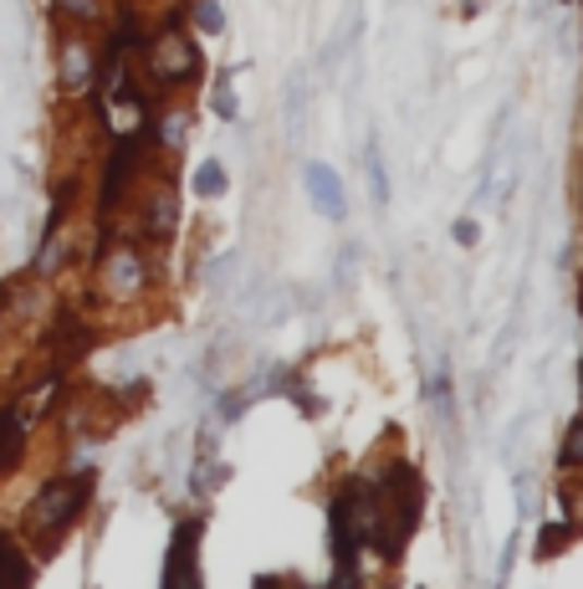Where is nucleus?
<instances>
[{"mask_svg":"<svg viewBox=\"0 0 583 589\" xmlns=\"http://www.w3.org/2000/svg\"><path fill=\"white\" fill-rule=\"evenodd\" d=\"M93 482H98V471L87 467V461H77L68 471H51L47 482L32 492V503L21 513V533H26L32 554L47 558L72 539V528L83 522L87 503H93Z\"/></svg>","mask_w":583,"mask_h":589,"instance_id":"1","label":"nucleus"},{"mask_svg":"<svg viewBox=\"0 0 583 589\" xmlns=\"http://www.w3.org/2000/svg\"><path fill=\"white\" fill-rule=\"evenodd\" d=\"M154 283H159V256L138 236H118L113 247L98 256V287L108 303H118V308L144 303L154 292Z\"/></svg>","mask_w":583,"mask_h":589,"instance_id":"2","label":"nucleus"},{"mask_svg":"<svg viewBox=\"0 0 583 589\" xmlns=\"http://www.w3.org/2000/svg\"><path fill=\"white\" fill-rule=\"evenodd\" d=\"M144 72H149V83L159 93H184V87H195L205 77V51H201V36L180 26V21H169L159 32L149 36V47H144Z\"/></svg>","mask_w":583,"mask_h":589,"instance_id":"3","label":"nucleus"},{"mask_svg":"<svg viewBox=\"0 0 583 589\" xmlns=\"http://www.w3.org/2000/svg\"><path fill=\"white\" fill-rule=\"evenodd\" d=\"M184 231V205H180V185L169 175L138 180L134 185V236L154 252L174 247V236Z\"/></svg>","mask_w":583,"mask_h":589,"instance_id":"4","label":"nucleus"},{"mask_svg":"<svg viewBox=\"0 0 583 589\" xmlns=\"http://www.w3.org/2000/svg\"><path fill=\"white\" fill-rule=\"evenodd\" d=\"M98 41H93V32H62L57 36V93L62 98H83V93H93L98 87Z\"/></svg>","mask_w":583,"mask_h":589,"instance_id":"5","label":"nucleus"},{"mask_svg":"<svg viewBox=\"0 0 583 589\" xmlns=\"http://www.w3.org/2000/svg\"><path fill=\"white\" fill-rule=\"evenodd\" d=\"M302 190H307V205L323 220H333V226L349 220V180L338 175V165H328V159H302Z\"/></svg>","mask_w":583,"mask_h":589,"instance_id":"6","label":"nucleus"},{"mask_svg":"<svg viewBox=\"0 0 583 589\" xmlns=\"http://www.w3.org/2000/svg\"><path fill=\"white\" fill-rule=\"evenodd\" d=\"M144 159H149V139H123L108 154L102 169V211H113L123 195H134V185L144 180Z\"/></svg>","mask_w":583,"mask_h":589,"instance_id":"7","label":"nucleus"},{"mask_svg":"<svg viewBox=\"0 0 583 589\" xmlns=\"http://www.w3.org/2000/svg\"><path fill=\"white\" fill-rule=\"evenodd\" d=\"M72 256H77V231H72V220H51L47 236H41V252L32 262V277L51 283V277H62L72 267Z\"/></svg>","mask_w":583,"mask_h":589,"instance_id":"8","label":"nucleus"},{"mask_svg":"<svg viewBox=\"0 0 583 589\" xmlns=\"http://www.w3.org/2000/svg\"><path fill=\"white\" fill-rule=\"evenodd\" d=\"M190 134H195V113H190L184 103H165V108H159V118H154V129H149L154 149L169 154V159H174V154H184Z\"/></svg>","mask_w":583,"mask_h":589,"instance_id":"9","label":"nucleus"},{"mask_svg":"<svg viewBox=\"0 0 583 589\" xmlns=\"http://www.w3.org/2000/svg\"><path fill=\"white\" fill-rule=\"evenodd\" d=\"M51 16L72 32H102L108 26V0H51Z\"/></svg>","mask_w":583,"mask_h":589,"instance_id":"10","label":"nucleus"},{"mask_svg":"<svg viewBox=\"0 0 583 589\" xmlns=\"http://www.w3.org/2000/svg\"><path fill=\"white\" fill-rule=\"evenodd\" d=\"M364 175H368V201H374V211H389V201H394V185H389V165H384L379 134L364 139Z\"/></svg>","mask_w":583,"mask_h":589,"instance_id":"11","label":"nucleus"},{"mask_svg":"<svg viewBox=\"0 0 583 589\" xmlns=\"http://www.w3.org/2000/svg\"><path fill=\"white\" fill-rule=\"evenodd\" d=\"M579 533H583L579 522H568L563 513H558L552 522H543V528H537V539H533V558H537V564H552L558 554H568V543L579 539Z\"/></svg>","mask_w":583,"mask_h":589,"instance_id":"12","label":"nucleus"},{"mask_svg":"<svg viewBox=\"0 0 583 589\" xmlns=\"http://www.w3.org/2000/svg\"><path fill=\"white\" fill-rule=\"evenodd\" d=\"M226 190H231V169H226V159H201L195 165V175H190V195L195 201H226Z\"/></svg>","mask_w":583,"mask_h":589,"instance_id":"13","label":"nucleus"},{"mask_svg":"<svg viewBox=\"0 0 583 589\" xmlns=\"http://www.w3.org/2000/svg\"><path fill=\"white\" fill-rule=\"evenodd\" d=\"M26 456V421L16 410H0V477H11Z\"/></svg>","mask_w":583,"mask_h":589,"instance_id":"14","label":"nucleus"},{"mask_svg":"<svg viewBox=\"0 0 583 589\" xmlns=\"http://www.w3.org/2000/svg\"><path fill=\"white\" fill-rule=\"evenodd\" d=\"M552 471L558 477H583V416L563 425V441H558V456H552Z\"/></svg>","mask_w":583,"mask_h":589,"instance_id":"15","label":"nucleus"},{"mask_svg":"<svg viewBox=\"0 0 583 589\" xmlns=\"http://www.w3.org/2000/svg\"><path fill=\"white\" fill-rule=\"evenodd\" d=\"M425 400L435 405V421H440V431H456V395H450V364L446 359H440V364H435V380L430 385H425Z\"/></svg>","mask_w":583,"mask_h":589,"instance_id":"16","label":"nucleus"},{"mask_svg":"<svg viewBox=\"0 0 583 589\" xmlns=\"http://www.w3.org/2000/svg\"><path fill=\"white\" fill-rule=\"evenodd\" d=\"M190 32H195V36H210V41L231 32L226 0H190Z\"/></svg>","mask_w":583,"mask_h":589,"instance_id":"17","label":"nucleus"},{"mask_svg":"<svg viewBox=\"0 0 583 589\" xmlns=\"http://www.w3.org/2000/svg\"><path fill=\"white\" fill-rule=\"evenodd\" d=\"M210 113L220 123H241V98H235V77L231 72H220L216 87H210Z\"/></svg>","mask_w":583,"mask_h":589,"instance_id":"18","label":"nucleus"},{"mask_svg":"<svg viewBox=\"0 0 583 589\" xmlns=\"http://www.w3.org/2000/svg\"><path fill=\"white\" fill-rule=\"evenodd\" d=\"M251 400H256V389H226V395L216 400V416H220L226 425H235L241 416H246V405H251Z\"/></svg>","mask_w":583,"mask_h":589,"instance_id":"19","label":"nucleus"},{"mask_svg":"<svg viewBox=\"0 0 583 589\" xmlns=\"http://www.w3.org/2000/svg\"><path fill=\"white\" fill-rule=\"evenodd\" d=\"M450 241H456V247H461V252H476V247H482V220L471 216H456L450 220Z\"/></svg>","mask_w":583,"mask_h":589,"instance_id":"20","label":"nucleus"},{"mask_svg":"<svg viewBox=\"0 0 583 589\" xmlns=\"http://www.w3.org/2000/svg\"><path fill=\"white\" fill-rule=\"evenodd\" d=\"M359 241H349V247H338V292H353V283H359Z\"/></svg>","mask_w":583,"mask_h":589,"instance_id":"21","label":"nucleus"},{"mask_svg":"<svg viewBox=\"0 0 583 589\" xmlns=\"http://www.w3.org/2000/svg\"><path fill=\"white\" fill-rule=\"evenodd\" d=\"M287 129L292 134L302 129V72H292V83H287Z\"/></svg>","mask_w":583,"mask_h":589,"instance_id":"22","label":"nucleus"},{"mask_svg":"<svg viewBox=\"0 0 583 589\" xmlns=\"http://www.w3.org/2000/svg\"><path fill=\"white\" fill-rule=\"evenodd\" d=\"M5 344H11V328H5V318H0V353H5Z\"/></svg>","mask_w":583,"mask_h":589,"instance_id":"23","label":"nucleus"},{"mask_svg":"<svg viewBox=\"0 0 583 589\" xmlns=\"http://www.w3.org/2000/svg\"><path fill=\"white\" fill-rule=\"evenodd\" d=\"M579 395H583V364H579Z\"/></svg>","mask_w":583,"mask_h":589,"instance_id":"24","label":"nucleus"}]
</instances>
